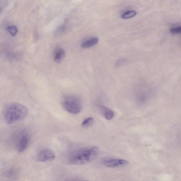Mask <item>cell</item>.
Segmentation results:
<instances>
[{
  "instance_id": "cell-1",
  "label": "cell",
  "mask_w": 181,
  "mask_h": 181,
  "mask_svg": "<svg viewBox=\"0 0 181 181\" xmlns=\"http://www.w3.org/2000/svg\"><path fill=\"white\" fill-rule=\"evenodd\" d=\"M98 149L94 146L83 147L71 154L69 161L74 165H83L92 162L97 157Z\"/></svg>"
},
{
  "instance_id": "cell-2",
  "label": "cell",
  "mask_w": 181,
  "mask_h": 181,
  "mask_svg": "<svg viewBox=\"0 0 181 181\" xmlns=\"http://www.w3.org/2000/svg\"><path fill=\"white\" fill-rule=\"evenodd\" d=\"M28 114V110L21 104L15 103L10 105L5 113V119L8 124H12L25 119Z\"/></svg>"
},
{
  "instance_id": "cell-3",
  "label": "cell",
  "mask_w": 181,
  "mask_h": 181,
  "mask_svg": "<svg viewBox=\"0 0 181 181\" xmlns=\"http://www.w3.org/2000/svg\"><path fill=\"white\" fill-rule=\"evenodd\" d=\"M63 105L67 111L73 114L80 113L82 109L80 100L74 96H67L64 98Z\"/></svg>"
},
{
  "instance_id": "cell-4",
  "label": "cell",
  "mask_w": 181,
  "mask_h": 181,
  "mask_svg": "<svg viewBox=\"0 0 181 181\" xmlns=\"http://www.w3.org/2000/svg\"><path fill=\"white\" fill-rule=\"evenodd\" d=\"M55 158V155L52 150L45 149L42 150L38 154L37 157L38 161L41 162L51 161Z\"/></svg>"
},
{
  "instance_id": "cell-5",
  "label": "cell",
  "mask_w": 181,
  "mask_h": 181,
  "mask_svg": "<svg viewBox=\"0 0 181 181\" xmlns=\"http://www.w3.org/2000/svg\"><path fill=\"white\" fill-rule=\"evenodd\" d=\"M129 163L127 161L120 159H110L103 161V164L106 166L115 168L127 165Z\"/></svg>"
},
{
  "instance_id": "cell-6",
  "label": "cell",
  "mask_w": 181,
  "mask_h": 181,
  "mask_svg": "<svg viewBox=\"0 0 181 181\" xmlns=\"http://www.w3.org/2000/svg\"><path fill=\"white\" fill-rule=\"evenodd\" d=\"M99 39L97 37H92L83 42L81 46L83 49H88L94 46L99 43Z\"/></svg>"
},
{
  "instance_id": "cell-7",
  "label": "cell",
  "mask_w": 181,
  "mask_h": 181,
  "mask_svg": "<svg viewBox=\"0 0 181 181\" xmlns=\"http://www.w3.org/2000/svg\"><path fill=\"white\" fill-rule=\"evenodd\" d=\"M65 56V52L63 49L57 48L54 52V58L57 63H60Z\"/></svg>"
},
{
  "instance_id": "cell-8",
  "label": "cell",
  "mask_w": 181,
  "mask_h": 181,
  "mask_svg": "<svg viewBox=\"0 0 181 181\" xmlns=\"http://www.w3.org/2000/svg\"><path fill=\"white\" fill-rule=\"evenodd\" d=\"M29 143V138L26 135H24L20 139L18 146V151L21 152L24 151L27 147Z\"/></svg>"
},
{
  "instance_id": "cell-9",
  "label": "cell",
  "mask_w": 181,
  "mask_h": 181,
  "mask_svg": "<svg viewBox=\"0 0 181 181\" xmlns=\"http://www.w3.org/2000/svg\"><path fill=\"white\" fill-rule=\"evenodd\" d=\"M101 109L104 117L106 120H111L114 117V113L111 110L103 106H101Z\"/></svg>"
},
{
  "instance_id": "cell-10",
  "label": "cell",
  "mask_w": 181,
  "mask_h": 181,
  "mask_svg": "<svg viewBox=\"0 0 181 181\" xmlns=\"http://www.w3.org/2000/svg\"><path fill=\"white\" fill-rule=\"evenodd\" d=\"M136 14L137 13L136 11H130L123 13L121 16L123 19H128L134 17Z\"/></svg>"
},
{
  "instance_id": "cell-11",
  "label": "cell",
  "mask_w": 181,
  "mask_h": 181,
  "mask_svg": "<svg viewBox=\"0 0 181 181\" xmlns=\"http://www.w3.org/2000/svg\"><path fill=\"white\" fill-rule=\"evenodd\" d=\"M94 121V119L92 117L87 118L82 122V126L84 127H88L92 125Z\"/></svg>"
},
{
  "instance_id": "cell-12",
  "label": "cell",
  "mask_w": 181,
  "mask_h": 181,
  "mask_svg": "<svg viewBox=\"0 0 181 181\" xmlns=\"http://www.w3.org/2000/svg\"><path fill=\"white\" fill-rule=\"evenodd\" d=\"M7 30L10 34L13 37L15 36L18 33V29L15 26H11L8 27Z\"/></svg>"
},
{
  "instance_id": "cell-13",
  "label": "cell",
  "mask_w": 181,
  "mask_h": 181,
  "mask_svg": "<svg viewBox=\"0 0 181 181\" xmlns=\"http://www.w3.org/2000/svg\"><path fill=\"white\" fill-rule=\"evenodd\" d=\"M127 61L126 59H119L116 62V67L117 68H119L122 66L127 63Z\"/></svg>"
},
{
  "instance_id": "cell-14",
  "label": "cell",
  "mask_w": 181,
  "mask_h": 181,
  "mask_svg": "<svg viewBox=\"0 0 181 181\" xmlns=\"http://www.w3.org/2000/svg\"><path fill=\"white\" fill-rule=\"evenodd\" d=\"M170 32L171 33L174 34L181 33V26L171 28Z\"/></svg>"
}]
</instances>
